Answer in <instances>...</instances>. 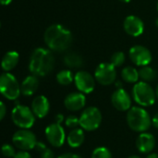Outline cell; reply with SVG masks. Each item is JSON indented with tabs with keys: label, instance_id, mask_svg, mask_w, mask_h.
<instances>
[{
	"label": "cell",
	"instance_id": "obj_1",
	"mask_svg": "<svg viewBox=\"0 0 158 158\" xmlns=\"http://www.w3.org/2000/svg\"><path fill=\"white\" fill-rule=\"evenodd\" d=\"M44 39L50 50L60 53L67 51L73 41L72 33L69 30L60 24L49 26L44 31Z\"/></svg>",
	"mask_w": 158,
	"mask_h": 158
},
{
	"label": "cell",
	"instance_id": "obj_2",
	"mask_svg": "<svg viewBox=\"0 0 158 158\" xmlns=\"http://www.w3.org/2000/svg\"><path fill=\"white\" fill-rule=\"evenodd\" d=\"M55 57L49 49L38 47L33 50L30 57L29 69L32 75L44 77L48 75L54 69Z\"/></svg>",
	"mask_w": 158,
	"mask_h": 158
},
{
	"label": "cell",
	"instance_id": "obj_3",
	"mask_svg": "<svg viewBox=\"0 0 158 158\" xmlns=\"http://www.w3.org/2000/svg\"><path fill=\"white\" fill-rule=\"evenodd\" d=\"M127 122L129 127L136 132H145L152 125L149 113L143 107L132 106L128 111Z\"/></svg>",
	"mask_w": 158,
	"mask_h": 158
},
{
	"label": "cell",
	"instance_id": "obj_4",
	"mask_svg": "<svg viewBox=\"0 0 158 158\" xmlns=\"http://www.w3.org/2000/svg\"><path fill=\"white\" fill-rule=\"evenodd\" d=\"M132 96L134 101L141 106H151L156 102V94L147 82L139 81L133 86Z\"/></svg>",
	"mask_w": 158,
	"mask_h": 158
},
{
	"label": "cell",
	"instance_id": "obj_5",
	"mask_svg": "<svg viewBox=\"0 0 158 158\" xmlns=\"http://www.w3.org/2000/svg\"><path fill=\"white\" fill-rule=\"evenodd\" d=\"M11 119L19 129H31L35 122V115L31 108L18 105L11 111Z\"/></svg>",
	"mask_w": 158,
	"mask_h": 158
},
{
	"label": "cell",
	"instance_id": "obj_6",
	"mask_svg": "<svg viewBox=\"0 0 158 158\" xmlns=\"http://www.w3.org/2000/svg\"><path fill=\"white\" fill-rule=\"evenodd\" d=\"M0 91L7 100H17L21 94L20 84L12 74L5 72L0 77Z\"/></svg>",
	"mask_w": 158,
	"mask_h": 158
},
{
	"label": "cell",
	"instance_id": "obj_7",
	"mask_svg": "<svg viewBox=\"0 0 158 158\" xmlns=\"http://www.w3.org/2000/svg\"><path fill=\"white\" fill-rule=\"evenodd\" d=\"M102 122L101 111L95 106H89L85 108L80 116V126L87 131H94L97 130Z\"/></svg>",
	"mask_w": 158,
	"mask_h": 158
},
{
	"label": "cell",
	"instance_id": "obj_8",
	"mask_svg": "<svg viewBox=\"0 0 158 158\" xmlns=\"http://www.w3.org/2000/svg\"><path fill=\"white\" fill-rule=\"evenodd\" d=\"M12 143L15 147L21 151H30L35 148L37 139L35 134L29 129H20L13 134Z\"/></svg>",
	"mask_w": 158,
	"mask_h": 158
},
{
	"label": "cell",
	"instance_id": "obj_9",
	"mask_svg": "<svg viewBox=\"0 0 158 158\" xmlns=\"http://www.w3.org/2000/svg\"><path fill=\"white\" fill-rule=\"evenodd\" d=\"M94 78L102 85L107 86L112 84L117 78L116 67L111 63H101L95 69Z\"/></svg>",
	"mask_w": 158,
	"mask_h": 158
},
{
	"label": "cell",
	"instance_id": "obj_10",
	"mask_svg": "<svg viewBox=\"0 0 158 158\" xmlns=\"http://www.w3.org/2000/svg\"><path fill=\"white\" fill-rule=\"evenodd\" d=\"M45 137L47 142L54 147H61L66 141V133L61 126L58 123H52L48 125L45 129Z\"/></svg>",
	"mask_w": 158,
	"mask_h": 158
},
{
	"label": "cell",
	"instance_id": "obj_11",
	"mask_svg": "<svg viewBox=\"0 0 158 158\" xmlns=\"http://www.w3.org/2000/svg\"><path fill=\"white\" fill-rule=\"evenodd\" d=\"M131 60L139 67L148 66L152 61V54L148 48L143 45H135L130 49Z\"/></svg>",
	"mask_w": 158,
	"mask_h": 158
},
{
	"label": "cell",
	"instance_id": "obj_12",
	"mask_svg": "<svg viewBox=\"0 0 158 158\" xmlns=\"http://www.w3.org/2000/svg\"><path fill=\"white\" fill-rule=\"evenodd\" d=\"M74 82L77 89L82 94H91L95 87V78L84 70L78 71L75 74Z\"/></svg>",
	"mask_w": 158,
	"mask_h": 158
},
{
	"label": "cell",
	"instance_id": "obj_13",
	"mask_svg": "<svg viewBox=\"0 0 158 158\" xmlns=\"http://www.w3.org/2000/svg\"><path fill=\"white\" fill-rule=\"evenodd\" d=\"M111 103L117 110L121 112L129 111L131 107V98L122 88L117 89L113 93L111 96Z\"/></svg>",
	"mask_w": 158,
	"mask_h": 158
},
{
	"label": "cell",
	"instance_id": "obj_14",
	"mask_svg": "<svg viewBox=\"0 0 158 158\" xmlns=\"http://www.w3.org/2000/svg\"><path fill=\"white\" fill-rule=\"evenodd\" d=\"M123 28L129 35L137 37L143 32L144 24L143 21L139 17L131 15L125 19L123 23Z\"/></svg>",
	"mask_w": 158,
	"mask_h": 158
},
{
	"label": "cell",
	"instance_id": "obj_15",
	"mask_svg": "<svg viewBox=\"0 0 158 158\" xmlns=\"http://www.w3.org/2000/svg\"><path fill=\"white\" fill-rule=\"evenodd\" d=\"M86 105V97L82 93H71L64 100L65 107L69 111H79Z\"/></svg>",
	"mask_w": 158,
	"mask_h": 158
},
{
	"label": "cell",
	"instance_id": "obj_16",
	"mask_svg": "<svg viewBox=\"0 0 158 158\" xmlns=\"http://www.w3.org/2000/svg\"><path fill=\"white\" fill-rule=\"evenodd\" d=\"M156 146V139L153 134L149 132H142L136 140V147L142 154L151 153Z\"/></svg>",
	"mask_w": 158,
	"mask_h": 158
},
{
	"label": "cell",
	"instance_id": "obj_17",
	"mask_svg": "<svg viewBox=\"0 0 158 158\" xmlns=\"http://www.w3.org/2000/svg\"><path fill=\"white\" fill-rule=\"evenodd\" d=\"M31 110L36 118H44L47 116L50 110V103L44 95L36 96L31 102Z\"/></svg>",
	"mask_w": 158,
	"mask_h": 158
},
{
	"label": "cell",
	"instance_id": "obj_18",
	"mask_svg": "<svg viewBox=\"0 0 158 158\" xmlns=\"http://www.w3.org/2000/svg\"><path fill=\"white\" fill-rule=\"evenodd\" d=\"M38 87H39V81L37 76L35 75L27 76L20 84L21 94L25 96H31L37 91Z\"/></svg>",
	"mask_w": 158,
	"mask_h": 158
},
{
	"label": "cell",
	"instance_id": "obj_19",
	"mask_svg": "<svg viewBox=\"0 0 158 158\" xmlns=\"http://www.w3.org/2000/svg\"><path fill=\"white\" fill-rule=\"evenodd\" d=\"M84 139L85 136H84L83 129L76 128L70 131V132L67 137V142L71 148H78L83 143Z\"/></svg>",
	"mask_w": 158,
	"mask_h": 158
},
{
	"label": "cell",
	"instance_id": "obj_20",
	"mask_svg": "<svg viewBox=\"0 0 158 158\" xmlns=\"http://www.w3.org/2000/svg\"><path fill=\"white\" fill-rule=\"evenodd\" d=\"M19 55L16 51H9L5 54V56L2 58V69L8 72L12 70L19 63Z\"/></svg>",
	"mask_w": 158,
	"mask_h": 158
},
{
	"label": "cell",
	"instance_id": "obj_21",
	"mask_svg": "<svg viewBox=\"0 0 158 158\" xmlns=\"http://www.w3.org/2000/svg\"><path fill=\"white\" fill-rule=\"evenodd\" d=\"M121 77L123 81L129 83H137L140 75L139 70H137L135 68L132 67H126L121 71Z\"/></svg>",
	"mask_w": 158,
	"mask_h": 158
},
{
	"label": "cell",
	"instance_id": "obj_22",
	"mask_svg": "<svg viewBox=\"0 0 158 158\" xmlns=\"http://www.w3.org/2000/svg\"><path fill=\"white\" fill-rule=\"evenodd\" d=\"M64 64L70 69H78L82 66L83 61L80 55L76 53H68L64 57Z\"/></svg>",
	"mask_w": 158,
	"mask_h": 158
},
{
	"label": "cell",
	"instance_id": "obj_23",
	"mask_svg": "<svg viewBox=\"0 0 158 158\" xmlns=\"http://www.w3.org/2000/svg\"><path fill=\"white\" fill-rule=\"evenodd\" d=\"M74 80L72 72L69 69H64L56 74V81L61 85H69Z\"/></svg>",
	"mask_w": 158,
	"mask_h": 158
},
{
	"label": "cell",
	"instance_id": "obj_24",
	"mask_svg": "<svg viewBox=\"0 0 158 158\" xmlns=\"http://www.w3.org/2000/svg\"><path fill=\"white\" fill-rule=\"evenodd\" d=\"M139 75H140V78L143 81L148 82V81H154L156 79V72L153 68L148 67V66H144V67H142L140 69Z\"/></svg>",
	"mask_w": 158,
	"mask_h": 158
},
{
	"label": "cell",
	"instance_id": "obj_25",
	"mask_svg": "<svg viewBox=\"0 0 158 158\" xmlns=\"http://www.w3.org/2000/svg\"><path fill=\"white\" fill-rule=\"evenodd\" d=\"M91 158H112V155L106 147L101 146L94 150Z\"/></svg>",
	"mask_w": 158,
	"mask_h": 158
},
{
	"label": "cell",
	"instance_id": "obj_26",
	"mask_svg": "<svg viewBox=\"0 0 158 158\" xmlns=\"http://www.w3.org/2000/svg\"><path fill=\"white\" fill-rule=\"evenodd\" d=\"M124 62H125V54L123 52H116L111 56L110 63L114 65L116 68L122 66Z\"/></svg>",
	"mask_w": 158,
	"mask_h": 158
},
{
	"label": "cell",
	"instance_id": "obj_27",
	"mask_svg": "<svg viewBox=\"0 0 158 158\" xmlns=\"http://www.w3.org/2000/svg\"><path fill=\"white\" fill-rule=\"evenodd\" d=\"M65 125L67 128L70 130L76 129L80 125V118H77L74 115H70L67 117V118L65 119Z\"/></svg>",
	"mask_w": 158,
	"mask_h": 158
},
{
	"label": "cell",
	"instance_id": "obj_28",
	"mask_svg": "<svg viewBox=\"0 0 158 158\" xmlns=\"http://www.w3.org/2000/svg\"><path fill=\"white\" fill-rule=\"evenodd\" d=\"M2 154L6 158H14L17 152H16L14 146H12L8 143H5L2 146Z\"/></svg>",
	"mask_w": 158,
	"mask_h": 158
},
{
	"label": "cell",
	"instance_id": "obj_29",
	"mask_svg": "<svg viewBox=\"0 0 158 158\" xmlns=\"http://www.w3.org/2000/svg\"><path fill=\"white\" fill-rule=\"evenodd\" d=\"M41 158H55V155L52 150L49 148H46L44 151L41 153Z\"/></svg>",
	"mask_w": 158,
	"mask_h": 158
},
{
	"label": "cell",
	"instance_id": "obj_30",
	"mask_svg": "<svg viewBox=\"0 0 158 158\" xmlns=\"http://www.w3.org/2000/svg\"><path fill=\"white\" fill-rule=\"evenodd\" d=\"M14 158H31V156L27 151H21L20 150L19 152H17Z\"/></svg>",
	"mask_w": 158,
	"mask_h": 158
},
{
	"label": "cell",
	"instance_id": "obj_31",
	"mask_svg": "<svg viewBox=\"0 0 158 158\" xmlns=\"http://www.w3.org/2000/svg\"><path fill=\"white\" fill-rule=\"evenodd\" d=\"M6 107L5 106V104L3 102L0 103V119L3 120L5 116H6Z\"/></svg>",
	"mask_w": 158,
	"mask_h": 158
},
{
	"label": "cell",
	"instance_id": "obj_32",
	"mask_svg": "<svg viewBox=\"0 0 158 158\" xmlns=\"http://www.w3.org/2000/svg\"><path fill=\"white\" fill-rule=\"evenodd\" d=\"M57 158H82L79 155L76 154H72V153H68V154H63L61 156H59Z\"/></svg>",
	"mask_w": 158,
	"mask_h": 158
},
{
	"label": "cell",
	"instance_id": "obj_33",
	"mask_svg": "<svg viewBox=\"0 0 158 158\" xmlns=\"http://www.w3.org/2000/svg\"><path fill=\"white\" fill-rule=\"evenodd\" d=\"M46 148H47V147L45 146V144H44V143H42V142H37V144H36V146H35V149H36L38 152L42 153V152L44 151Z\"/></svg>",
	"mask_w": 158,
	"mask_h": 158
},
{
	"label": "cell",
	"instance_id": "obj_34",
	"mask_svg": "<svg viewBox=\"0 0 158 158\" xmlns=\"http://www.w3.org/2000/svg\"><path fill=\"white\" fill-rule=\"evenodd\" d=\"M65 118H64V116H63V114H57L56 116V118H55V122L56 123H58V124H61L62 122H64L65 121Z\"/></svg>",
	"mask_w": 158,
	"mask_h": 158
},
{
	"label": "cell",
	"instance_id": "obj_35",
	"mask_svg": "<svg viewBox=\"0 0 158 158\" xmlns=\"http://www.w3.org/2000/svg\"><path fill=\"white\" fill-rule=\"evenodd\" d=\"M152 125L156 129H158V113L153 117V118H152Z\"/></svg>",
	"mask_w": 158,
	"mask_h": 158
},
{
	"label": "cell",
	"instance_id": "obj_36",
	"mask_svg": "<svg viewBox=\"0 0 158 158\" xmlns=\"http://www.w3.org/2000/svg\"><path fill=\"white\" fill-rule=\"evenodd\" d=\"M0 1H1L3 6H7V5H9L11 3L12 0H0Z\"/></svg>",
	"mask_w": 158,
	"mask_h": 158
},
{
	"label": "cell",
	"instance_id": "obj_37",
	"mask_svg": "<svg viewBox=\"0 0 158 158\" xmlns=\"http://www.w3.org/2000/svg\"><path fill=\"white\" fill-rule=\"evenodd\" d=\"M146 158H158V154H155V153L150 154V155H148V156Z\"/></svg>",
	"mask_w": 158,
	"mask_h": 158
},
{
	"label": "cell",
	"instance_id": "obj_38",
	"mask_svg": "<svg viewBox=\"0 0 158 158\" xmlns=\"http://www.w3.org/2000/svg\"><path fill=\"white\" fill-rule=\"evenodd\" d=\"M128 158H141L140 156H131L130 157Z\"/></svg>",
	"mask_w": 158,
	"mask_h": 158
},
{
	"label": "cell",
	"instance_id": "obj_39",
	"mask_svg": "<svg viewBox=\"0 0 158 158\" xmlns=\"http://www.w3.org/2000/svg\"><path fill=\"white\" fill-rule=\"evenodd\" d=\"M156 98L158 99V85L157 87H156Z\"/></svg>",
	"mask_w": 158,
	"mask_h": 158
},
{
	"label": "cell",
	"instance_id": "obj_40",
	"mask_svg": "<svg viewBox=\"0 0 158 158\" xmlns=\"http://www.w3.org/2000/svg\"><path fill=\"white\" fill-rule=\"evenodd\" d=\"M119 1H121V2H123V3H129L131 0H119Z\"/></svg>",
	"mask_w": 158,
	"mask_h": 158
},
{
	"label": "cell",
	"instance_id": "obj_41",
	"mask_svg": "<svg viewBox=\"0 0 158 158\" xmlns=\"http://www.w3.org/2000/svg\"><path fill=\"white\" fill-rule=\"evenodd\" d=\"M156 24H157V26H158V19H157V22H156Z\"/></svg>",
	"mask_w": 158,
	"mask_h": 158
},
{
	"label": "cell",
	"instance_id": "obj_42",
	"mask_svg": "<svg viewBox=\"0 0 158 158\" xmlns=\"http://www.w3.org/2000/svg\"><path fill=\"white\" fill-rule=\"evenodd\" d=\"M157 10H158V3H157Z\"/></svg>",
	"mask_w": 158,
	"mask_h": 158
}]
</instances>
